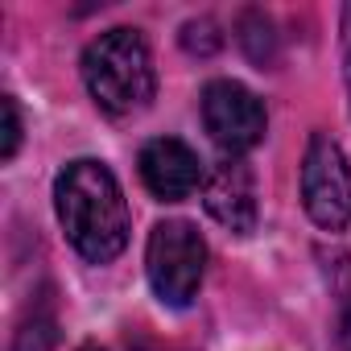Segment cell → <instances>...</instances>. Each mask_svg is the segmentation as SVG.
<instances>
[{
  "label": "cell",
  "instance_id": "4fadbf2b",
  "mask_svg": "<svg viewBox=\"0 0 351 351\" xmlns=\"http://www.w3.org/2000/svg\"><path fill=\"white\" fill-rule=\"evenodd\" d=\"M339 343H343V351H351V310L343 314V326H339Z\"/></svg>",
  "mask_w": 351,
  "mask_h": 351
},
{
  "label": "cell",
  "instance_id": "6da1fadb",
  "mask_svg": "<svg viewBox=\"0 0 351 351\" xmlns=\"http://www.w3.org/2000/svg\"><path fill=\"white\" fill-rule=\"evenodd\" d=\"M54 211H58V223H62L71 248L91 265H108L128 248L132 215H128L116 173L104 161L79 157L58 173Z\"/></svg>",
  "mask_w": 351,
  "mask_h": 351
},
{
  "label": "cell",
  "instance_id": "3957f363",
  "mask_svg": "<svg viewBox=\"0 0 351 351\" xmlns=\"http://www.w3.org/2000/svg\"><path fill=\"white\" fill-rule=\"evenodd\" d=\"M145 273H149L153 293L165 306L173 310L191 306L207 273V244L199 228L186 219H161L145 244Z\"/></svg>",
  "mask_w": 351,
  "mask_h": 351
},
{
  "label": "cell",
  "instance_id": "30bf717a",
  "mask_svg": "<svg viewBox=\"0 0 351 351\" xmlns=\"http://www.w3.org/2000/svg\"><path fill=\"white\" fill-rule=\"evenodd\" d=\"M182 46H186L191 54H199V58H211V54L223 46V34H219V25H215L211 17H195V21L182 25Z\"/></svg>",
  "mask_w": 351,
  "mask_h": 351
},
{
  "label": "cell",
  "instance_id": "7a4b0ae2",
  "mask_svg": "<svg viewBox=\"0 0 351 351\" xmlns=\"http://www.w3.org/2000/svg\"><path fill=\"white\" fill-rule=\"evenodd\" d=\"M83 83L108 116H116V120L141 116L157 95V66H153L149 42L141 38V29L116 25V29L99 34L95 42H87Z\"/></svg>",
  "mask_w": 351,
  "mask_h": 351
},
{
  "label": "cell",
  "instance_id": "277c9868",
  "mask_svg": "<svg viewBox=\"0 0 351 351\" xmlns=\"http://www.w3.org/2000/svg\"><path fill=\"white\" fill-rule=\"evenodd\" d=\"M302 207L322 232L351 228V161L326 132H314L302 157Z\"/></svg>",
  "mask_w": 351,
  "mask_h": 351
},
{
  "label": "cell",
  "instance_id": "9a60e30c",
  "mask_svg": "<svg viewBox=\"0 0 351 351\" xmlns=\"http://www.w3.org/2000/svg\"><path fill=\"white\" fill-rule=\"evenodd\" d=\"M79 351H104V347H95V343H91V347H79Z\"/></svg>",
  "mask_w": 351,
  "mask_h": 351
},
{
  "label": "cell",
  "instance_id": "8fae6325",
  "mask_svg": "<svg viewBox=\"0 0 351 351\" xmlns=\"http://www.w3.org/2000/svg\"><path fill=\"white\" fill-rule=\"evenodd\" d=\"M0 108H5V145H0V157L13 161V157H17V149H21V108H17V99H13V95L0 99Z\"/></svg>",
  "mask_w": 351,
  "mask_h": 351
},
{
  "label": "cell",
  "instance_id": "7c38bea8",
  "mask_svg": "<svg viewBox=\"0 0 351 351\" xmlns=\"http://www.w3.org/2000/svg\"><path fill=\"white\" fill-rule=\"evenodd\" d=\"M343 62H347V87H351V5L343 9Z\"/></svg>",
  "mask_w": 351,
  "mask_h": 351
},
{
  "label": "cell",
  "instance_id": "9c48e42d",
  "mask_svg": "<svg viewBox=\"0 0 351 351\" xmlns=\"http://www.w3.org/2000/svg\"><path fill=\"white\" fill-rule=\"evenodd\" d=\"M54 343H58V322H54V314H50V310H46V314L34 310V318L21 322L13 351H54Z\"/></svg>",
  "mask_w": 351,
  "mask_h": 351
},
{
  "label": "cell",
  "instance_id": "ba28073f",
  "mask_svg": "<svg viewBox=\"0 0 351 351\" xmlns=\"http://www.w3.org/2000/svg\"><path fill=\"white\" fill-rule=\"evenodd\" d=\"M240 46H244V54L265 71V66H273L277 62V29H273V21L261 13V9H248V13H240Z\"/></svg>",
  "mask_w": 351,
  "mask_h": 351
},
{
  "label": "cell",
  "instance_id": "5bb4252c",
  "mask_svg": "<svg viewBox=\"0 0 351 351\" xmlns=\"http://www.w3.org/2000/svg\"><path fill=\"white\" fill-rule=\"evenodd\" d=\"M141 351H182V347H161V343H157V347H141Z\"/></svg>",
  "mask_w": 351,
  "mask_h": 351
},
{
  "label": "cell",
  "instance_id": "8992f818",
  "mask_svg": "<svg viewBox=\"0 0 351 351\" xmlns=\"http://www.w3.org/2000/svg\"><path fill=\"white\" fill-rule=\"evenodd\" d=\"M203 207L219 228L236 236H248L256 228V178L244 157H223L219 165H211L203 178Z\"/></svg>",
  "mask_w": 351,
  "mask_h": 351
},
{
  "label": "cell",
  "instance_id": "52a82bcc",
  "mask_svg": "<svg viewBox=\"0 0 351 351\" xmlns=\"http://www.w3.org/2000/svg\"><path fill=\"white\" fill-rule=\"evenodd\" d=\"M136 165H141V182L161 203H182L203 182V161H199V153L186 141H178V136H157V141H149L141 149V161Z\"/></svg>",
  "mask_w": 351,
  "mask_h": 351
},
{
  "label": "cell",
  "instance_id": "5b68a950",
  "mask_svg": "<svg viewBox=\"0 0 351 351\" xmlns=\"http://www.w3.org/2000/svg\"><path fill=\"white\" fill-rule=\"evenodd\" d=\"M203 124L228 157H244L265 141L269 116L256 91H248L236 79H215L203 91Z\"/></svg>",
  "mask_w": 351,
  "mask_h": 351
}]
</instances>
